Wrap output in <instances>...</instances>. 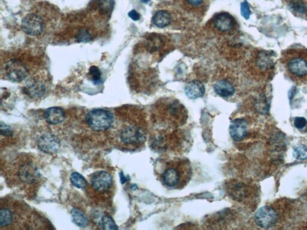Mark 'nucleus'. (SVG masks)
Wrapping results in <instances>:
<instances>
[{
  "mask_svg": "<svg viewBox=\"0 0 307 230\" xmlns=\"http://www.w3.org/2000/svg\"><path fill=\"white\" fill-rule=\"evenodd\" d=\"M288 6L293 14L298 17L307 19V0H286Z\"/></svg>",
  "mask_w": 307,
  "mask_h": 230,
  "instance_id": "obj_20",
  "label": "nucleus"
},
{
  "mask_svg": "<svg viewBox=\"0 0 307 230\" xmlns=\"http://www.w3.org/2000/svg\"><path fill=\"white\" fill-rule=\"evenodd\" d=\"M1 135L5 137H10L13 136L14 132L10 126L6 124L1 123Z\"/></svg>",
  "mask_w": 307,
  "mask_h": 230,
  "instance_id": "obj_31",
  "label": "nucleus"
},
{
  "mask_svg": "<svg viewBox=\"0 0 307 230\" xmlns=\"http://www.w3.org/2000/svg\"><path fill=\"white\" fill-rule=\"evenodd\" d=\"M293 156L298 160L307 159V148L305 145H299L293 149Z\"/></svg>",
  "mask_w": 307,
  "mask_h": 230,
  "instance_id": "obj_27",
  "label": "nucleus"
},
{
  "mask_svg": "<svg viewBox=\"0 0 307 230\" xmlns=\"http://www.w3.org/2000/svg\"><path fill=\"white\" fill-rule=\"evenodd\" d=\"M214 28L221 33H228L233 32L236 27V20L231 15L228 13H220L216 15L213 19Z\"/></svg>",
  "mask_w": 307,
  "mask_h": 230,
  "instance_id": "obj_10",
  "label": "nucleus"
},
{
  "mask_svg": "<svg viewBox=\"0 0 307 230\" xmlns=\"http://www.w3.org/2000/svg\"><path fill=\"white\" fill-rule=\"evenodd\" d=\"M103 229L104 230H116L118 227L115 222L110 216L105 215L103 217L101 221Z\"/></svg>",
  "mask_w": 307,
  "mask_h": 230,
  "instance_id": "obj_28",
  "label": "nucleus"
},
{
  "mask_svg": "<svg viewBox=\"0 0 307 230\" xmlns=\"http://www.w3.org/2000/svg\"><path fill=\"white\" fill-rule=\"evenodd\" d=\"M216 94L222 97L232 96L235 92V88L230 81L228 80H220L216 83L214 87Z\"/></svg>",
  "mask_w": 307,
  "mask_h": 230,
  "instance_id": "obj_19",
  "label": "nucleus"
},
{
  "mask_svg": "<svg viewBox=\"0 0 307 230\" xmlns=\"http://www.w3.org/2000/svg\"><path fill=\"white\" fill-rule=\"evenodd\" d=\"M307 124V121L306 118L303 117H297L295 119V121H294V125H295V127L297 129H303L306 126Z\"/></svg>",
  "mask_w": 307,
  "mask_h": 230,
  "instance_id": "obj_32",
  "label": "nucleus"
},
{
  "mask_svg": "<svg viewBox=\"0 0 307 230\" xmlns=\"http://www.w3.org/2000/svg\"><path fill=\"white\" fill-rule=\"evenodd\" d=\"M241 12L242 16L245 19L247 20L249 19L250 15H251V11H250L249 4L246 1L242 2Z\"/></svg>",
  "mask_w": 307,
  "mask_h": 230,
  "instance_id": "obj_30",
  "label": "nucleus"
},
{
  "mask_svg": "<svg viewBox=\"0 0 307 230\" xmlns=\"http://www.w3.org/2000/svg\"><path fill=\"white\" fill-rule=\"evenodd\" d=\"M5 75L10 81L20 82L24 81L28 74V70L24 62L17 58L7 62L4 67Z\"/></svg>",
  "mask_w": 307,
  "mask_h": 230,
  "instance_id": "obj_8",
  "label": "nucleus"
},
{
  "mask_svg": "<svg viewBox=\"0 0 307 230\" xmlns=\"http://www.w3.org/2000/svg\"><path fill=\"white\" fill-rule=\"evenodd\" d=\"M204 85L202 82L194 81L188 83L185 88V93L190 99L202 97L205 94Z\"/></svg>",
  "mask_w": 307,
  "mask_h": 230,
  "instance_id": "obj_18",
  "label": "nucleus"
},
{
  "mask_svg": "<svg viewBox=\"0 0 307 230\" xmlns=\"http://www.w3.org/2000/svg\"><path fill=\"white\" fill-rule=\"evenodd\" d=\"M248 124L243 119H236L232 123L229 128L232 138L240 142L246 138L248 132Z\"/></svg>",
  "mask_w": 307,
  "mask_h": 230,
  "instance_id": "obj_15",
  "label": "nucleus"
},
{
  "mask_svg": "<svg viewBox=\"0 0 307 230\" xmlns=\"http://www.w3.org/2000/svg\"><path fill=\"white\" fill-rule=\"evenodd\" d=\"M24 92L32 99H39L45 94L46 86L41 80L32 78L27 81L24 87Z\"/></svg>",
  "mask_w": 307,
  "mask_h": 230,
  "instance_id": "obj_14",
  "label": "nucleus"
},
{
  "mask_svg": "<svg viewBox=\"0 0 307 230\" xmlns=\"http://www.w3.org/2000/svg\"><path fill=\"white\" fill-rule=\"evenodd\" d=\"M118 138L121 143L129 148H141L147 138L145 116L141 110H133L132 115L122 124Z\"/></svg>",
  "mask_w": 307,
  "mask_h": 230,
  "instance_id": "obj_1",
  "label": "nucleus"
},
{
  "mask_svg": "<svg viewBox=\"0 0 307 230\" xmlns=\"http://www.w3.org/2000/svg\"><path fill=\"white\" fill-rule=\"evenodd\" d=\"M281 62L288 76L293 81L307 82V50L290 48L283 52Z\"/></svg>",
  "mask_w": 307,
  "mask_h": 230,
  "instance_id": "obj_3",
  "label": "nucleus"
},
{
  "mask_svg": "<svg viewBox=\"0 0 307 230\" xmlns=\"http://www.w3.org/2000/svg\"><path fill=\"white\" fill-rule=\"evenodd\" d=\"M163 36L158 34H152L146 38L145 48L149 53H157L164 48L165 41Z\"/></svg>",
  "mask_w": 307,
  "mask_h": 230,
  "instance_id": "obj_16",
  "label": "nucleus"
},
{
  "mask_svg": "<svg viewBox=\"0 0 307 230\" xmlns=\"http://www.w3.org/2000/svg\"><path fill=\"white\" fill-rule=\"evenodd\" d=\"M276 55L274 52L257 50L247 62V69L257 81L268 82L274 76Z\"/></svg>",
  "mask_w": 307,
  "mask_h": 230,
  "instance_id": "obj_4",
  "label": "nucleus"
},
{
  "mask_svg": "<svg viewBox=\"0 0 307 230\" xmlns=\"http://www.w3.org/2000/svg\"><path fill=\"white\" fill-rule=\"evenodd\" d=\"M55 7L48 2H40L33 7L29 14L23 18L21 27L27 35L36 37L46 30V19Z\"/></svg>",
  "mask_w": 307,
  "mask_h": 230,
  "instance_id": "obj_6",
  "label": "nucleus"
},
{
  "mask_svg": "<svg viewBox=\"0 0 307 230\" xmlns=\"http://www.w3.org/2000/svg\"><path fill=\"white\" fill-rule=\"evenodd\" d=\"M149 1H150V0H141V1L144 2V3H147V2H148Z\"/></svg>",
  "mask_w": 307,
  "mask_h": 230,
  "instance_id": "obj_34",
  "label": "nucleus"
},
{
  "mask_svg": "<svg viewBox=\"0 0 307 230\" xmlns=\"http://www.w3.org/2000/svg\"><path fill=\"white\" fill-rule=\"evenodd\" d=\"M192 176V169L187 159H174L167 161L161 174L165 187L181 190L187 186Z\"/></svg>",
  "mask_w": 307,
  "mask_h": 230,
  "instance_id": "obj_2",
  "label": "nucleus"
},
{
  "mask_svg": "<svg viewBox=\"0 0 307 230\" xmlns=\"http://www.w3.org/2000/svg\"><path fill=\"white\" fill-rule=\"evenodd\" d=\"M181 2L185 9L191 11L197 12L200 10H204L206 7L205 0H181Z\"/></svg>",
  "mask_w": 307,
  "mask_h": 230,
  "instance_id": "obj_22",
  "label": "nucleus"
},
{
  "mask_svg": "<svg viewBox=\"0 0 307 230\" xmlns=\"http://www.w3.org/2000/svg\"><path fill=\"white\" fill-rule=\"evenodd\" d=\"M128 16L131 19L135 20V21H136V20H138L141 18L140 15H139V13L137 12L135 10H131V11L129 12Z\"/></svg>",
  "mask_w": 307,
  "mask_h": 230,
  "instance_id": "obj_33",
  "label": "nucleus"
},
{
  "mask_svg": "<svg viewBox=\"0 0 307 230\" xmlns=\"http://www.w3.org/2000/svg\"><path fill=\"white\" fill-rule=\"evenodd\" d=\"M101 72L97 67L92 66L90 67L89 76L94 85H99L101 83Z\"/></svg>",
  "mask_w": 307,
  "mask_h": 230,
  "instance_id": "obj_26",
  "label": "nucleus"
},
{
  "mask_svg": "<svg viewBox=\"0 0 307 230\" xmlns=\"http://www.w3.org/2000/svg\"><path fill=\"white\" fill-rule=\"evenodd\" d=\"M71 180L72 184L76 188L80 189H84L87 185V182L86 179L80 175L79 173L74 172L72 173L71 177Z\"/></svg>",
  "mask_w": 307,
  "mask_h": 230,
  "instance_id": "obj_25",
  "label": "nucleus"
},
{
  "mask_svg": "<svg viewBox=\"0 0 307 230\" xmlns=\"http://www.w3.org/2000/svg\"><path fill=\"white\" fill-rule=\"evenodd\" d=\"M44 117L49 124L58 125L63 122L65 119V113L60 107H51L45 111Z\"/></svg>",
  "mask_w": 307,
  "mask_h": 230,
  "instance_id": "obj_17",
  "label": "nucleus"
},
{
  "mask_svg": "<svg viewBox=\"0 0 307 230\" xmlns=\"http://www.w3.org/2000/svg\"><path fill=\"white\" fill-rule=\"evenodd\" d=\"M14 219V216L9 209H2L0 212V226L5 227L9 226Z\"/></svg>",
  "mask_w": 307,
  "mask_h": 230,
  "instance_id": "obj_24",
  "label": "nucleus"
},
{
  "mask_svg": "<svg viewBox=\"0 0 307 230\" xmlns=\"http://www.w3.org/2000/svg\"><path fill=\"white\" fill-rule=\"evenodd\" d=\"M18 175L22 182L31 184L39 179L40 173L37 165L33 162H27L20 165Z\"/></svg>",
  "mask_w": 307,
  "mask_h": 230,
  "instance_id": "obj_11",
  "label": "nucleus"
},
{
  "mask_svg": "<svg viewBox=\"0 0 307 230\" xmlns=\"http://www.w3.org/2000/svg\"><path fill=\"white\" fill-rule=\"evenodd\" d=\"M72 220L77 226L86 227L89 225V220L85 214L78 209L74 208L71 211Z\"/></svg>",
  "mask_w": 307,
  "mask_h": 230,
  "instance_id": "obj_23",
  "label": "nucleus"
},
{
  "mask_svg": "<svg viewBox=\"0 0 307 230\" xmlns=\"http://www.w3.org/2000/svg\"><path fill=\"white\" fill-rule=\"evenodd\" d=\"M91 185L95 191L103 192L109 190L112 185V177L109 173L98 172L92 175Z\"/></svg>",
  "mask_w": 307,
  "mask_h": 230,
  "instance_id": "obj_13",
  "label": "nucleus"
},
{
  "mask_svg": "<svg viewBox=\"0 0 307 230\" xmlns=\"http://www.w3.org/2000/svg\"><path fill=\"white\" fill-rule=\"evenodd\" d=\"M171 15L166 10H161L156 13L153 18V22L155 25L159 28H165L171 24Z\"/></svg>",
  "mask_w": 307,
  "mask_h": 230,
  "instance_id": "obj_21",
  "label": "nucleus"
},
{
  "mask_svg": "<svg viewBox=\"0 0 307 230\" xmlns=\"http://www.w3.org/2000/svg\"><path fill=\"white\" fill-rule=\"evenodd\" d=\"M156 114L154 115L156 123L162 126L176 128L186 122L187 112L184 106L177 100H165L157 105Z\"/></svg>",
  "mask_w": 307,
  "mask_h": 230,
  "instance_id": "obj_5",
  "label": "nucleus"
},
{
  "mask_svg": "<svg viewBox=\"0 0 307 230\" xmlns=\"http://www.w3.org/2000/svg\"><path fill=\"white\" fill-rule=\"evenodd\" d=\"M86 122L92 130L103 131L108 130L113 123V116L109 111L94 109L90 111L86 116Z\"/></svg>",
  "mask_w": 307,
  "mask_h": 230,
  "instance_id": "obj_7",
  "label": "nucleus"
},
{
  "mask_svg": "<svg viewBox=\"0 0 307 230\" xmlns=\"http://www.w3.org/2000/svg\"><path fill=\"white\" fill-rule=\"evenodd\" d=\"M92 35L87 29H81L79 31L76 35V39L78 42H89L91 41Z\"/></svg>",
  "mask_w": 307,
  "mask_h": 230,
  "instance_id": "obj_29",
  "label": "nucleus"
},
{
  "mask_svg": "<svg viewBox=\"0 0 307 230\" xmlns=\"http://www.w3.org/2000/svg\"><path fill=\"white\" fill-rule=\"evenodd\" d=\"M61 145L60 139L53 134H45L38 141V148L46 154L55 153Z\"/></svg>",
  "mask_w": 307,
  "mask_h": 230,
  "instance_id": "obj_12",
  "label": "nucleus"
},
{
  "mask_svg": "<svg viewBox=\"0 0 307 230\" xmlns=\"http://www.w3.org/2000/svg\"><path fill=\"white\" fill-rule=\"evenodd\" d=\"M254 218L258 226L268 229L271 228L277 223L278 215L271 207L265 206L258 209Z\"/></svg>",
  "mask_w": 307,
  "mask_h": 230,
  "instance_id": "obj_9",
  "label": "nucleus"
}]
</instances>
